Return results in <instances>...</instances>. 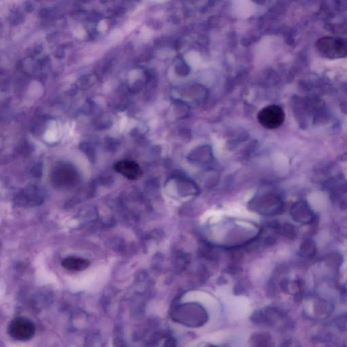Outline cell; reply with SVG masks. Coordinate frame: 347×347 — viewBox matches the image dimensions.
Returning <instances> with one entry per match:
<instances>
[{
	"label": "cell",
	"mask_w": 347,
	"mask_h": 347,
	"mask_svg": "<svg viewBox=\"0 0 347 347\" xmlns=\"http://www.w3.org/2000/svg\"><path fill=\"white\" fill-rule=\"evenodd\" d=\"M316 47L320 53L328 59H341L347 55V43L339 37H322L317 42Z\"/></svg>",
	"instance_id": "1"
},
{
	"label": "cell",
	"mask_w": 347,
	"mask_h": 347,
	"mask_svg": "<svg viewBox=\"0 0 347 347\" xmlns=\"http://www.w3.org/2000/svg\"><path fill=\"white\" fill-rule=\"evenodd\" d=\"M7 331L9 335L15 340L27 341L34 336L35 326L29 319L18 317L11 321Z\"/></svg>",
	"instance_id": "2"
},
{
	"label": "cell",
	"mask_w": 347,
	"mask_h": 347,
	"mask_svg": "<svg viewBox=\"0 0 347 347\" xmlns=\"http://www.w3.org/2000/svg\"><path fill=\"white\" fill-rule=\"evenodd\" d=\"M285 117L284 110L275 105L265 107L258 114V120L260 124L269 130L280 127L284 122Z\"/></svg>",
	"instance_id": "3"
},
{
	"label": "cell",
	"mask_w": 347,
	"mask_h": 347,
	"mask_svg": "<svg viewBox=\"0 0 347 347\" xmlns=\"http://www.w3.org/2000/svg\"><path fill=\"white\" fill-rule=\"evenodd\" d=\"M114 168L118 173L130 180L139 179L142 175V170L139 165L132 161H120L114 165Z\"/></svg>",
	"instance_id": "4"
},
{
	"label": "cell",
	"mask_w": 347,
	"mask_h": 347,
	"mask_svg": "<svg viewBox=\"0 0 347 347\" xmlns=\"http://www.w3.org/2000/svg\"><path fill=\"white\" fill-rule=\"evenodd\" d=\"M291 215L294 221L302 224H310L314 221V213L304 202H298L292 206Z\"/></svg>",
	"instance_id": "5"
},
{
	"label": "cell",
	"mask_w": 347,
	"mask_h": 347,
	"mask_svg": "<svg viewBox=\"0 0 347 347\" xmlns=\"http://www.w3.org/2000/svg\"><path fill=\"white\" fill-rule=\"evenodd\" d=\"M62 266L69 271H82L89 267L90 262L84 258L71 256L62 261Z\"/></svg>",
	"instance_id": "6"
},
{
	"label": "cell",
	"mask_w": 347,
	"mask_h": 347,
	"mask_svg": "<svg viewBox=\"0 0 347 347\" xmlns=\"http://www.w3.org/2000/svg\"><path fill=\"white\" fill-rule=\"evenodd\" d=\"M301 254L305 258H312L316 255V243L311 239H306L302 243L301 246Z\"/></svg>",
	"instance_id": "7"
}]
</instances>
